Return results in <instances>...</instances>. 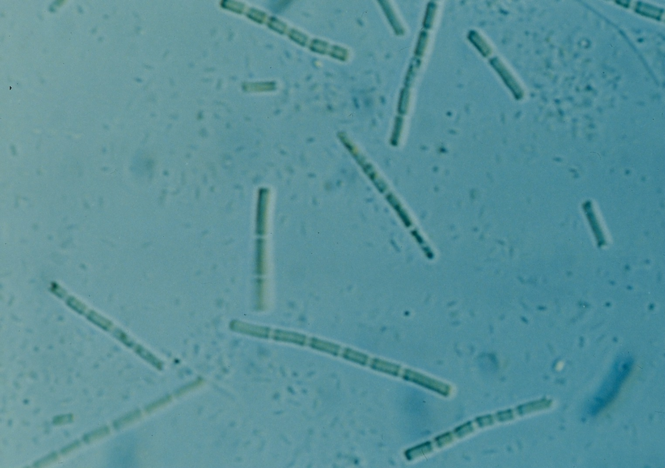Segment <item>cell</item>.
<instances>
[{
	"label": "cell",
	"instance_id": "ba28073f",
	"mask_svg": "<svg viewBox=\"0 0 665 468\" xmlns=\"http://www.w3.org/2000/svg\"><path fill=\"white\" fill-rule=\"evenodd\" d=\"M428 33L426 31H422L420 33L415 51V54L418 57L422 56L424 54L425 49H426L427 45H428Z\"/></svg>",
	"mask_w": 665,
	"mask_h": 468
},
{
	"label": "cell",
	"instance_id": "6da1fadb",
	"mask_svg": "<svg viewBox=\"0 0 665 468\" xmlns=\"http://www.w3.org/2000/svg\"><path fill=\"white\" fill-rule=\"evenodd\" d=\"M630 363L627 361L621 365L617 364V368L613 371L612 374L609 376L606 384L603 386L602 390L599 392V398L595 401L596 404L594 408H602L613 398H614L622 383L623 380L628 376L630 371ZM597 396V397H598Z\"/></svg>",
	"mask_w": 665,
	"mask_h": 468
},
{
	"label": "cell",
	"instance_id": "52a82bcc",
	"mask_svg": "<svg viewBox=\"0 0 665 468\" xmlns=\"http://www.w3.org/2000/svg\"><path fill=\"white\" fill-rule=\"evenodd\" d=\"M436 10V3H434V2H430V3H429L428 7H427L426 9V15H425L424 23H423V25H424L425 28H432L433 24H434Z\"/></svg>",
	"mask_w": 665,
	"mask_h": 468
},
{
	"label": "cell",
	"instance_id": "5b68a950",
	"mask_svg": "<svg viewBox=\"0 0 665 468\" xmlns=\"http://www.w3.org/2000/svg\"><path fill=\"white\" fill-rule=\"evenodd\" d=\"M468 39L484 57L489 56L491 53V49H490L487 43L484 41L483 38L480 36L476 31H470L469 35H468Z\"/></svg>",
	"mask_w": 665,
	"mask_h": 468
},
{
	"label": "cell",
	"instance_id": "3957f363",
	"mask_svg": "<svg viewBox=\"0 0 665 468\" xmlns=\"http://www.w3.org/2000/svg\"><path fill=\"white\" fill-rule=\"evenodd\" d=\"M272 337L275 340L303 345L306 343V337L298 333L288 332V331L275 330L272 333Z\"/></svg>",
	"mask_w": 665,
	"mask_h": 468
},
{
	"label": "cell",
	"instance_id": "8992f818",
	"mask_svg": "<svg viewBox=\"0 0 665 468\" xmlns=\"http://www.w3.org/2000/svg\"><path fill=\"white\" fill-rule=\"evenodd\" d=\"M343 357L346 359L353 361V362L361 364H366L368 359V357L365 356V355L355 352V351L350 350V349L344 350Z\"/></svg>",
	"mask_w": 665,
	"mask_h": 468
},
{
	"label": "cell",
	"instance_id": "277c9868",
	"mask_svg": "<svg viewBox=\"0 0 665 468\" xmlns=\"http://www.w3.org/2000/svg\"><path fill=\"white\" fill-rule=\"evenodd\" d=\"M309 344L311 348H314L315 350L322 351V352L333 355L339 354L341 350L340 347L337 346V345L325 342V341L317 338L310 339Z\"/></svg>",
	"mask_w": 665,
	"mask_h": 468
},
{
	"label": "cell",
	"instance_id": "7a4b0ae2",
	"mask_svg": "<svg viewBox=\"0 0 665 468\" xmlns=\"http://www.w3.org/2000/svg\"><path fill=\"white\" fill-rule=\"evenodd\" d=\"M490 62V65H492V67L494 68V70H495L496 72H498V74H499L500 76L501 77L502 80L504 81V83L507 85L508 88H509L510 90H511V92L513 93L514 96L517 98H522L523 92V91H522L521 87H520L519 84H518V83L513 77V75H511V73H510L509 70H508L506 68V67L504 66L503 63H502L499 59L496 58V57L491 59Z\"/></svg>",
	"mask_w": 665,
	"mask_h": 468
},
{
	"label": "cell",
	"instance_id": "9c48e42d",
	"mask_svg": "<svg viewBox=\"0 0 665 468\" xmlns=\"http://www.w3.org/2000/svg\"><path fill=\"white\" fill-rule=\"evenodd\" d=\"M371 366L375 370L384 371V372L391 373L390 365L387 363L378 359H374L371 363Z\"/></svg>",
	"mask_w": 665,
	"mask_h": 468
}]
</instances>
